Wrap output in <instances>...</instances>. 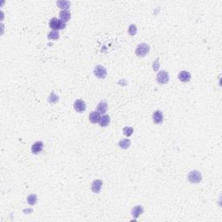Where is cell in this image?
<instances>
[{"mask_svg":"<svg viewBox=\"0 0 222 222\" xmlns=\"http://www.w3.org/2000/svg\"><path fill=\"white\" fill-rule=\"evenodd\" d=\"M150 50V47L147 43H140L135 49V54L140 57H146Z\"/></svg>","mask_w":222,"mask_h":222,"instance_id":"obj_1","label":"cell"},{"mask_svg":"<svg viewBox=\"0 0 222 222\" xmlns=\"http://www.w3.org/2000/svg\"><path fill=\"white\" fill-rule=\"evenodd\" d=\"M49 25H50V28H51L53 30H57V31L59 29H64L65 26H66V24L63 23L59 18L52 17L50 20Z\"/></svg>","mask_w":222,"mask_h":222,"instance_id":"obj_2","label":"cell"},{"mask_svg":"<svg viewBox=\"0 0 222 222\" xmlns=\"http://www.w3.org/2000/svg\"><path fill=\"white\" fill-rule=\"evenodd\" d=\"M202 179V175H201V173L198 170H193L189 173L188 175V180L189 182L191 183H200Z\"/></svg>","mask_w":222,"mask_h":222,"instance_id":"obj_3","label":"cell"},{"mask_svg":"<svg viewBox=\"0 0 222 222\" xmlns=\"http://www.w3.org/2000/svg\"><path fill=\"white\" fill-rule=\"evenodd\" d=\"M156 81L160 84H167L169 81V74L166 70H161L156 75Z\"/></svg>","mask_w":222,"mask_h":222,"instance_id":"obj_4","label":"cell"},{"mask_svg":"<svg viewBox=\"0 0 222 222\" xmlns=\"http://www.w3.org/2000/svg\"><path fill=\"white\" fill-rule=\"evenodd\" d=\"M94 75H96L97 78L104 79L107 76V69L102 65H97L94 69Z\"/></svg>","mask_w":222,"mask_h":222,"instance_id":"obj_5","label":"cell"},{"mask_svg":"<svg viewBox=\"0 0 222 222\" xmlns=\"http://www.w3.org/2000/svg\"><path fill=\"white\" fill-rule=\"evenodd\" d=\"M74 109L78 113H84L86 110V103L85 102L81 99H77L74 102Z\"/></svg>","mask_w":222,"mask_h":222,"instance_id":"obj_6","label":"cell"},{"mask_svg":"<svg viewBox=\"0 0 222 222\" xmlns=\"http://www.w3.org/2000/svg\"><path fill=\"white\" fill-rule=\"evenodd\" d=\"M102 180L100 179H97L95 180L91 184V190H92L93 193H99L101 192V189H102Z\"/></svg>","mask_w":222,"mask_h":222,"instance_id":"obj_7","label":"cell"},{"mask_svg":"<svg viewBox=\"0 0 222 222\" xmlns=\"http://www.w3.org/2000/svg\"><path fill=\"white\" fill-rule=\"evenodd\" d=\"M163 113L160 110H156L153 114V121L156 124H161L163 122Z\"/></svg>","mask_w":222,"mask_h":222,"instance_id":"obj_8","label":"cell"},{"mask_svg":"<svg viewBox=\"0 0 222 222\" xmlns=\"http://www.w3.org/2000/svg\"><path fill=\"white\" fill-rule=\"evenodd\" d=\"M178 79L180 80V82L183 83H188L191 80V74L190 72L186 71V70H182L178 74Z\"/></svg>","mask_w":222,"mask_h":222,"instance_id":"obj_9","label":"cell"},{"mask_svg":"<svg viewBox=\"0 0 222 222\" xmlns=\"http://www.w3.org/2000/svg\"><path fill=\"white\" fill-rule=\"evenodd\" d=\"M43 143L42 142H36L31 146V152L34 155H38L43 150Z\"/></svg>","mask_w":222,"mask_h":222,"instance_id":"obj_10","label":"cell"},{"mask_svg":"<svg viewBox=\"0 0 222 222\" xmlns=\"http://www.w3.org/2000/svg\"><path fill=\"white\" fill-rule=\"evenodd\" d=\"M70 17H71V14L69 11H61L59 13V19L64 24H66L70 19Z\"/></svg>","mask_w":222,"mask_h":222,"instance_id":"obj_11","label":"cell"},{"mask_svg":"<svg viewBox=\"0 0 222 222\" xmlns=\"http://www.w3.org/2000/svg\"><path fill=\"white\" fill-rule=\"evenodd\" d=\"M101 119V114L97 111H93L91 113L89 114V116H88V120L91 123L96 124L97 122H99Z\"/></svg>","mask_w":222,"mask_h":222,"instance_id":"obj_12","label":"cell"},{"mask_svg":"<svg viewBox=\"0 0 222 222\" xmlns=\"http://www.w3.org/2000/svg\"><path fill=\"white\" fill-rule=\"evenodd\" d=\"M143 211H144V208H143V206H135L133 207V209L131 211V214H132V216L134 219H136L143 214Z\"/></svg>","mask_w":222,"mask_h":222,"instance_id":"obj_13","label":"cell"},{"mask_svg":"<svg viewBox=\"0 0 222 222\" xmlns=\"http://www.w3.org/2000/svg\"><path fill=\"white\" fill-rule=\"evenodd\" d=\"M97 111L99 112L100 114L105 115V113L108 111V104H107V102H103V101L100 102L97 106Z\"/></svg>","mask_w":222,"mask_h":222,"instance_id":"obj_14","label":"cell"},{"mask_svg":"<svg viewBox=\"0 0 222 222\" xmlns=\"http://www.w3.org/2000/svg\"><path fill=\"white\" fill-rule=\"evenodd\" d=\"M57 4L59 8L62 9L63 11H67V9H69V7L70 6V2L66 0H60L57 2Z\"/></svg>","mask_w":222,"mask_h":222,"instance_id":"obj_15","label":"cell"},{"mask_svg":"<svg viewBox=\"0 0 222 222\" xmlns=\"http://www.w3.org/2000/svg\"><path fill=\"white\" fill-rule=\"evenodd\" d=\"M110 122V117L109 115H103L102 116H101L100 121H99V124L101 127H107Z\"/></svg>","mask_w":222,"mask_h":222,"instance_id":"obj_16","label":"cell"},{"mask_svg":"<svg viewBox=\"0 0 222 222\" xmlns=\"http://www.w3.org/2000/svg\"><path fill=\"white\" fill-rule=\"evenodd\" d=\"M119 147L122 148V149H127L130 147L131 145V142H130L129 139H123V140H121L119 143H118Z\"/></svg>","mask_w":222,"mask_h":222,"instance_id":"obj_17","label":"cell"},{"mask_svg":"<svg viewBox=\"0 0 222 222\" xmlns=\"http://www.w3.org/2000/svg\"><path fill=\"white\" fill-rule=\"evenodd\" d=\"M37 201H38V196H37V194L32 193V194H29V196L27 197V202H28V204H29L30 206L35 205V204L37 203Z\"/></svg>","mask_w":222,"mask_h":222,"instance_id":"obj_18","label":"cell"},{"mask_svg":"<svg viewBox=\"0 0 222 222\" xmlns=\"http://www.w3.org/2000/svg\"><path fill=\"white\" fill-rule=\"evenodd\" d=\"M59 33L58 31H57V30H52V31H50V33L48 34V36H47V38H48V39H53V40H57L59 38Z\"/></svg>","mask_w":222,"mask_h":222,"instance_id":"obj_19","label":"cell"},{"mask_svg":"<svg viewBox=\"0 0 222 222\" xmlns=\"http://www.w3.org/2000/svg\"><path fill=\"white\" fill-rule=\"evenodd\" d=\"M128 32H129L130 36H134V35L136 34V32H137V27H136V25H134V24L130 25L129 26V29H128Z\"/></svg>","mask_w":222,"mask_h":222,"instance_id":"obj_20","label":"cell"},{"mask_svg":"<svg viewBox=\"0 0 222 222\" xmlns=\"http://www.w3.org/2000/svg\"><path fill=\"white\" fill-rule=\"evenodd\" d=\"M122 132H123V134L126 136H130L134 133V129L131 128V127H124L122 129Z\"/></svg>","mask_w":222,"mask_h":222,"instance_id":"obj_21","label":"cell"}]
</instances>
